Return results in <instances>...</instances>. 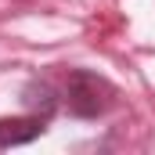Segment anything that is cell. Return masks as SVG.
<instances>
[{"mask_svg": "<svg viewBox=\"0 0 155 155\" xmlns=\"http://www.w3.org/2000/svg\"><path fill=\"white\" fill-rule=\"evenodd\" d=\"M119 90L108 83L105 76L90 72V69H72L65 79V101H69V112L79 119H97L105 116L112 105H116Z\"/></svg>", "mask_w": 155, "mask_h": 155, "instance_id": "cell-1", "label": "cell"}, {"mask_svg": "<svg viewBox=\"0 0 155 155\" xmlns=\"http://www.w3.org/2000/svg\"><path fill=\"white\" fill-rule=\"evenodd\" d=\"M47 134V119L43 116H7L0 119V148H18V144H33L36 137Z\"/></svg>", "mask_w": 155, "mask_h": 155, "instance_id": "cell-2", "label": "cell"}, {"mask_svg": "<svg viewBox=\"0 0 155 155\" xmlns=\"http://www.w3.org/2000/svg\"><path fill=\"white\" fill-rule=\"evenodd\" d=\"M22 105H25L33 116L51 119L54 112H58L61 97H58V90H54L47 79H33V83H25V90H22Z\"/></svg>", "mask_w": 155, "mask_h": 155, "instance_id": "cell-3", "label": "cell"}]
</instances>
